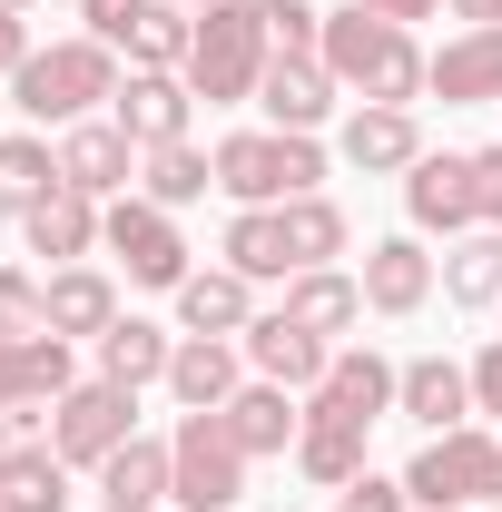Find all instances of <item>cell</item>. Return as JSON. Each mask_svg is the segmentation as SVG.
<instances>
[{"label":"cell","instance_id":"6da1fadb","mask_svg":"<svg viewBox=\"0 0 502 512\" xmlns=\"http://www.w3.org/2000/svg\"><path fill=\"white\" fill-rule=\"evenodd\" d=\"M315 60L335 69V89H355V99H375V109H414L424 99V60L434 50H414V30L404 20H375V10H325V50Z\"/></svg>","mask_w":502,"mask_h":512},{"label":"cell","instance_id":"7a4b0ae2","mask_svg":"<svg viewBox=\"0 0 502 512\" xmlns=\"http://www.w3.org/2000/svg\"><path fill=\"white\" fill-rule=\"evenodd\" d=\"M276 60V40H266V0H217V10H197V50H188V79L207 109H237L256 99V79Z\"/></svg>","mask_w":502,"mask_h":512},{"label":"cell","instance_id":"3957f363","mask_svg":"<svg viewBox=\"0 0 502 512\" xmlns=\"http://www.w3.org/2000/svg\"><path fill=\"white\" fill-rule=\"evenodd\" d=\"M10 99L30 109L40 128H79L99 99H119V50L109 40H50V50H30L20 60V79H10Z\"/></svg>","mask_w":502,"mask_h":512},{"label":"cell","instance_id":"277c9868","mask_svg":"<svg viewBox=\"0 0 502 512\" xmlns=\"http://www.w3.org/2000/svg\"><path fill=\"white\" fill-rule=\"evenodd\" d=\"M217 188L237 197V207L315 197V188H325V148L296 138V128H237V138H217Z\"/></svg>","mask_w":502,"mask_h":512},{"label":"cell","instance_id":"5b68a950","mask_svg":"<svg viewBox=\"0 0 502 512\" xmlns=\"http://www.w3.org/2000/svg\"><path fill=\"white\" fill-rule=\"evenodd\" d=\"M493 483H502V434H493V424L424 434V453L404 463V493H414V512H473V503H493Z\"/></svg>","mask_w":502,"mask_h":512},{"label":"cell","instance_id":"8992f818","mask_svg":"<svg viewBox=\"0 0 502 512\" xmlns=\"http://www.w3.org/2000/svg\"><path fill=\"white\" fill-rule=\"evenodd\" d=\"M168 503L178 512H237L247 503V444L227 434V414H178V434H168Z\"/></svg>","mask_w":502,"mask_h":512},{"label":"cell","instance_id":"52a82bcc","mask_svg":"<svg viewBox=\"0 0 502 512\" xmlns=\"http://www.w3.org/2000/svg\"><path fill=\"white\" fill-rule=\"evenodd\" d=\"M99 247L128 266V286H158V296H178L197 266H188V237H178V207H158V197H109L99 207Z\"/></svg>","mask_w":502,"mask_h":512},{"label":"cell","instance_id":"ba28073f","mask_svg":"<svg viewBox=\"0 0 502 512\" xmlns=\"http://www.w3.org/2000/svg\"><path fill=\"white\" fill-rule=\"evenodd\" d=\"M128 434H138V394H128V384H109V375L69 384L60 404H50V453H60L69 473H99Z\"/></svg>","mask_w":502,"mask_h":512},{"label":"cell","instance_id":"9c48e42d","mask_svg":"<svg viewBox=\"0 0 502 512\" xmlns=\"http://www.w3.org/2000/svg\"><path fill=\"white\" fill-rule=\"evenodd\" d=\"M404 217H414V237H463V227H483V188H473V158H443L424 148L414 168H404Z\"/></svg>","mask_w":502,"mask_h":512},{"label":"cell","instance_id":"30bf717a","mask_svg":"<svg viewBox=\"0 0 502 512\" xmlns=\"http://www.w3.org/2000/svg\"><path fill=\"white\" fill-rule=\"evenodd\" d=\"M394 394H404V365H384L375 345H335V365H325V384L306 394V414H325V424H365V434H375L384 414H394Z\"/></svg>","mask_w":502,"mask_h":512},{"label":"cell","instance_id":"8fae6325","mask_svg":"<svg viewBox=\"0 0 502 512\" xmlns=\"http://www.w3.org/2000/svg\"><path fill=\"white\" fill-rule=\"evenodd\" d=\"M138 158H148V148H138L119 119H79V128H60V178H69L79 197H99V207L138 188Z\"/></svg>","mask_w":502,"mask_h":512},{"label":"cell","instance_id":"7c38bea8","mask_svg":"<svg viewBox=\"0 0 502 512\" xmlns=\"http://www.w3.org/2000/svg\"><path fill=\"white\" fill-rule=\"evenodd\" d=\"M237 384H247V345H237V335H178V355H168L178 414H227Z\"/></svg>","mask_w":502,"mask_h":512},{"label":"cell","instance_id":"4fadbf2b","mask_svg":"<svg viewBox=\"0 0 502 512\" xmlns=\"http://www.w3.org/2000/svg\"><path fill=\"white\" fill-rule=\"evenodd\" d=\"M335 158H345L355 178H404V168L424 158V128H414V109H375V99H355V119L335 128Z\"/></svg>","mask_w":502,"mask_h":512},{"label":"cell","instance_id":"5bb4252c","mask_svg":"<svg viewBox=\"0 0 502 512\" xmlns=\"http://www.w3.org/2000/svg\"><path fill=\"white\" fill-rule=\"evenodd\" d=\"M109 119H119L138 148H168V138H188L197 89L178 79V69H128V79H119V99H109Z\"/></svg>","mask_w":502,"mask_h":512},{"label":"cell","instance_id":"9a60e30c","mask_svg":"<svg viewBox=\"0 0 502 512\" xmlns=\"http://www.w3.org/2000/svg\"><path fill=\"white\" fill-rule=\"evenodd\" d=\"M424 89L443 109H493L502 99V30H453L434 60H424Z\"/></svg>","mask_w":502,"mask_h":512},{"label":"cell","instance_id":"2e32d148","mask_svg":"<svg viewBox=\"0 0 502 512\" xmlns=\"http://www.w3.org/2000/svg\"><path fill=\"white\" fill-rule=\"evenodd\" d=\"M237 345H247V365H256V375H266V384H286V394H315V384H325V365H335V345H325V335H306V325L286 316V306H276V316H256Z\"/></svg>","mask_w":502,"mask_h":512},{"label":"cell","instance_id":"e0dca14e","mask_svg":"<svg viewBox=\"0 0 502 512\" xmlns=\"http://www.w3.org/2000/svg\"><path fill=\"white\" fill-rule=\"evenodd\" d=\"M355 286H365V316H424V296H434L424 237H375L365 266H355Z\"/></svg>","mask_w":502,"mask_h":512},{"label":"cell","instance_id":"ac0fdd59","mask_svg":"<svg viewBox=\"0 0 502 512\" xmlns=\"http://www.w3.org/2000/svg\"><path fill=\"white\" fill-rule=\"evenodd\" d=\"M256 109H266V128H296V138H315V128L335 119V69L325 60H266V79H256Z\"/></svg>","mask_w":502,"mask_h":512},{"label":"cell","instance_id":"d6986e66","mask_svg":"<svg viewBox=\"0 0 502 512\" xmlns=\"http://www.w3.org/2000/svg\"><path fill=\"white\" fill-rule=\"evenodd\" d=\"M20 237H30V256H50V266H89L99 256V197H79L60 178V188L20 217Z\"/></svg>","mask_w":502,"mask_h":512},{"label":"cell","instance_id":"ffe728a7","mask_svg":"<svg viewBox=\"0 0 502 512\" xmlns=\"http://www.w3.org/2000/svg\"><path fill=\"white\" fill-rule=\"evenodd\" d=\"M394 414H414L424 434L473 424V365H453V355H414V365H404V394H394Z\"/></svg>","mask_w":502,"mask_h":512},{"label":"cell","instance_id":"44dd1931","mask_svg":"<svg viewBox=\"0 0 502 512\" xmlns=\"http://www.w3.org/2000/svg\"><path fill=\"white\" fill-rule=\"evenodd\" d=\"M227 434L247 444V463H256V453H296V434H306V394L247 375V384H237V404H227Z\"/></svg>","mask_w":502,"mask_h":512},{"label":"cell","instance_id":"7402d4cb","mask_svg":"<svg viewBox=\"0 0 502 512\" xmlns=\"http://www.w3.org/2000/svg\"><path fill=\"white\" fill-rule=\"evenodd\" d=\"M286 316L306 325V335H325V345H345L365 325V286L345 266H306V276H286Z\"/></svg>","mask_w":502,"mask_h":512},{"label":"cell","instance_id":"603a6c76","mask_svg":"<svg viewBox=\"0 0 502 512\" xmlns=\"http://www.w3.org/2000/svg\"><path fill=\"white\" fill-rule=\"evenodd\" d=\"M40 286H50V335H69V345H79V335L99 345V335L119 325V286H109L99 266H50Z\"/></svg>","mask_w":502,"mask_h":512},{"label":"cell","instance_id":"cb8c5ba5","mask_svg":"<svg viewBox=\"0 0 502 512\" xmlns=\"http://www.w3.org/2000/svg\"><path fill=\"white\" fill-rule=\"evenodd\" d=\"M178 325H188V335H247L256 325V286L237 266H197L188 286H178Z\"/></svg>","mask_w":502,"mask_h":512},{"label":"cell","instance_id":"d4e9b609","mask_svg":"<svg viewBox=\"0 0 502 512\" xmlns=\"http://www.w3.org/2000/svg\"><path fill=\"white\" fill-rule=\"evenodd\" d=\"M217 256H227L247 286H266V276L286 286V276H296V256H286V217H276V207H237L227 237H217Z\"/></svg>","mask_w":502,"mask_h":512},{"label":"cell","instance_id":"484cf974","mask_svg":"<svg viewBox=\"0 0 502 512\" xmlns=\"http://www.w3.org/2000/svg\"><path fill=\"white\" fill-rule=\"evenodd\" d=\"M168 355H178V335L148 325V316H119L109 335H99V375L128 384V394H138V384H168Z\"/></svg>","mask_w":502,"mask_h":512},{"label":"cell","instance_id":"4316f807","mask_svg":"<svg viewBox=\"0 0 502 512\" xmlns=\"http://www.w3.org/2000/svg\"><path fill=\"white\" fill-rule=\"evenodd\" d=\"M207 188H217V148H197V138H168L138 158V197H158V207H197Z\"/></svg>","mask_w":502,"mask_h":512},{"label":"cell","instance_id":"83f0119b","mask_svg":"<svg viewBox=\"0 0 502 512\" xmlns=\"http://www.w3.org/2000/svg\"><path fill=\"white\" fill-rule=\"evenodd\" d=\"M443 296L473 316V306H502V227H463L443 247Z\"/></svg>","mask_w":502,"mask_h":512},{"label":"cell","instance_id":"f1b7e54d","mask_svg":"<svg viewBox=\"0 0 502 512\" xmlns=\"http://www.w3.org/2000/svg\"><path fill=\"white\" fill-rule=\"evenodd\" d=\"M296 473H306L315 493H345V483L365 473V424H325V414H306V434H296Z\"/></svg>","mask_w":502,"mask_h":512},{"label":"cell","instance_id":"f546056e","mask_svg":"<svg viewBox=\"0 0 502 512\" xmlns=\"http://www.w3.org/2000/svg\"><path fill=\"white\" fill-rule=\"evenodd\" d=\"M99 493L119 512H138V503H168V444L158 434H128L109 463H99Z\"/></svg>","mask_w":502,"mask_h":512},{"label":"cell","instance_id":"4dcf8cb0","mask_svg":"<svg viewBox=\"0 0 502 512\" xmlns=\"http://www.w3.org/2000/svg\"><path fill=\"white\" fill-rule=\"evenodd\" d=\"M276 217H286V256H296V276H306V266H335L345 237H355V227H345V207H335L325 188H315V197H286Z\"/></svg>","mask_w":502,"mask_h":512},{"label":"cell","instance_id":"1f68e13d","mask_svg":"<svg viewBox=\"0 0 502 512\" xmlns=\"http://www.w3.org/2000/svg\"><path fill=\"white\" fill-rule=\"evenodd\" d=\"M60 188V148L50 138H0V217H30Z\"/></svg>","mask_w":502,"mask_h":512},{"label":"cell","instance_id":"d6a6232c","mask_svg":"<svg viewBox=\"0 0 502 512\" xmlns=\"http://www.w3.org/2000/svg\"><path fill=\"white\" fill-rule=\"evenodd\" d=\"M0 512H69V463L50 453V434L0 473Z\"/></svg>","mask_w":502,"mask_h":512},{"label":"cell","instance_id":"836d02e7","mask_svg":"<svg viewBox=\"0 0 502 512\" xmlns=\"http://www.w3.org/2000/svg\"><path fill=\"white\" fill-rule=\"evenodd\" d=\"M188 50H197V10H178V0H158L128 30V69H188Z\"/></svg>","mask_w":502,"mask_h":512},{"label":"cell","instance_id":"e575fe53","mask_svg":"<svg viewBox=\"0 0 502 512\" xmlns=\"http://www.w3.org/2000/svg\"><path fill=\"white\" fill-rule=\"evenodd\" d=\"M20 335H50V286L0 266V345H20Z\"/></svg>","mask_w":502,"mask_h":512},{"label":"cell","instance_id":"d590c367","mask_svg":"<svg viewBox=\"0 0 502 512\" xmlns=\"http://www.w3.org/2000/svg\"><path fill=\"white\" fill-rule=\"evenodd\" d=\"M266 40H276L286 60H315V50H325V10H306V0H266Z\"/></svg>","mask_w":502,"mask_h":512},{"label":"cell","instance_id":"8d00e7d4","mask_svg":"<svg viewBox=\"0 0 502 512\" xmlns=\"http://www.w3.org/2000/svg\"><path fill=\"white\" fill-rule=\"evenodd\" d=\"M335 512H414V493H404V473H375V463H365V473L335 493Z\"/></svg>","mask_w":502,"mask_h":512},{"label":"cell","instance_id":"74e56055","mask_svg":"<svg viewBox=\"0 0 502 512\" xmlns=\"http://www.w3.org/2000/svg\"><path fill=\"white\" fill-rule=\"evenodd\" d=\"M0 414H40V424H50V404H40V384H30V335L0 345Z\"/></svg>","mask_w":502,"mask_h":512},{"label":"cell","instance_id":"f35d334b","mask_svg":"<svg viewBox=\"0 0 502 512\" xmlns=\"http://www.w3.org/2000/svg\"><path fill=\"white\" fill-rule=\"evenodd\" d=\"M158 0H79V20H89V40H109V50H128V30L148 20Z\"/></svg>","mask_w":502,"mask_h":512},{"label":"cell","instance_id":"ab89813d","mask_svg":"<svg viewBox=\"0 0 502 512\" xmlns=\"http://www.w3.org/2000/svg\"><path fill=\"white\" fill-rule=\"evenodd\" d=\"M473 414H483V424L502 434V335L483 345V355H473Z\"/></svg>","mask_w":502,"mask_h":512},{"label":"cell","instance_id":"60d3db41","mask_svg":"<svg viewBox=\"0 0 502 512\" xmlns=\"http://www.w3.org/2000/svg\"><path fill=\"white\" fill-rule=\"evenodd\" d=\"M473 188H483V227H502V138L473 148Z\"/></svg>","mask_w":502,"mask_h":512},{"label":"cell","instance_id":"b9f144b4","mask_svg":"<svg viewBox=\"0 0 502 512\" xmlns=\"http://www.w3.org/2000/svg\"><path fill=\"white\" fill-rule=\"evenodd\" d=\"M30 50H40V40H30V10H0V79H20Z\"/></svg>","mask_w":502,"mask_h":512},{"label":"cell","instance_id":"7bdbcfd3","mask_svg":"<svg viewBox=\"0 0 502 512\" xmlns=\"http://www.w3.org/2000/svg\"><path fill=\"white\" fill-rule=\"evenodd\" d=\"M355 10H375V20H404V30H414V20H434L443 0H355Z\"/></svg>","mask_w":502,"mask_h":512},{"label":"cell","instance_id":"ee69618b","mask_svg":"<svg viewBox=\"0 0 502 512\" xmlns=\"http://www.w3.org/2000/svg\"><path fill=\"white\" fill-rule=\"evenodd\" d=\"M443 10H453L463 30H502V0H443Z\"/></svg>","mask_w":502,"mask_h":512},{"label":"cell","instance_id":"f6af8a7d","mask_svg":"<svg viewBox=\"0 0 502 512\" xmlns=\"http://www.w3.org/2000/svg\"><path fill=\"white\" fill-rule=\"evenodd\" d=\"M0 10H40V0H0Z\"/></svg>","mask_w":502,"mask_h":512},{"label":"cell","instance_id":"bcb514c9","mask_svg":"<svg viewBox=\"0 0 502 512\" xmlns=\"http://www.w3.org/2000/svg\"><path fill=\"white\" fill-rule=\"evenodd\" d=\"M178 10H217V0H178Z\"/></svg>","mask_w":502,"mask_h":512},{"label":"cell","instance_id":"7dc6e473","mask_svg":"<svg viewBox=\"0 0 502 512\" xmlns=\"http://www.w3.org/2000/svg\"><path fill=\"white\" fill-rule=\"evenodd\" d=\"M109 512H119V503H109ZM138 512H158V503H138Z\"/></svg>","mask_w":502,"mask_h":512},{"label":"cell","instance_id":"c3c4849f","mask_svg":"<svg viewBox=\"0 0 502 512\" xmlns=\"http://www.w3.org/2000/svg\"><path fill=\"white\" fill-rule=\"evenodd\" d=\"M493 503H502V483H493Z\"/></svg>","mask_w":502,"mask_h":512}]
</instances>
